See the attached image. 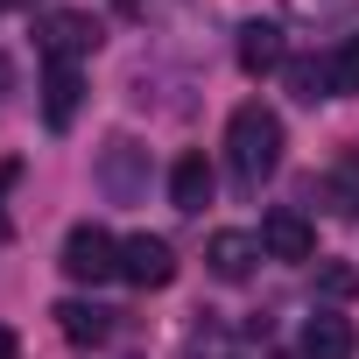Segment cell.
<instances>
[{"label":"cell","mask_w":359,"mask_h":359,"mask_svg":"<svg viewBox=\"0 0 359 359\" xmlns=\"http://www.w3.org/2000/svg\"><path fill=\"white\" fill-rule=\"evenodd\" d=\"M282 64H289L282 29H275V22H247V29H240V71H247V78H268V71H282Z\"/></svg>","instance_id":"obj_9"},{"label":"cell","mask_w":359,"mask_h":359,"mask_svg":"<svg viewBox=\"0 0 359 359\" xmlns=\"http://www.w3.org/2000/svg\"><path fill=\"white\" fill-rule=\"evenodd\" d=\"M134 155H141L134 141H106V155H99V184H106V191H113L120 205H127V198H141V176H134Z\"/></svg>","instance_id":"obj_13"},{"label":"cell","mask_w":359,"mask_h":359,"mask_svg":"<svg viewBox=\"0 0 359 359\" xmlns=\"http://www.w3.org/2000/svg\"><path fill=\"white\" fill-rule=\"evenodd\" d=\"M8 85H15V71H8V57H0V99H8Z\"/></svg>","instance_id":"obj_19"},{"label":"cell","mask_w":359,"mask_h":359,"mask_svg":"<svg viewBox=\"0 0 359 359\" xmlns=\"http://www.w3.org/2000/svg\"><path fill=\"white\" fill-rule=\"evenodd\" d=\"M261 254L268 261H317V233L303 212H268L261 219Z\"/></svg>","instance_id":"obj_5"},{"label":"cell","mask_w":359,"mask_h":359,"mask_svg":"<svg viewBox=\"0 0 359 359\" xmlns=\"http://www.w3.org/2000/svg\"><path fill=\"white\" fill-rule=\"evenodd\" d=\"M64 275L71 282H113L120 275V240L106 226H71L64 233Z\"/></svg>","instance_id":"obj_2"},{"label":"cell","mask_w":359,"mask_h":359,"mask_svg":"<svg viewBox=\"0 0 359 359\" xmlns=\"http://www.w3.org/2000/svg\"><path fill=\"white\" fill-rule=\"evenodd\" d=\"M36 43H43V57H50V64H78L85 50H99V22H92V15H78V8H57V15H43V22H36Z\"/></svg>","instance_id":"obj_3"},{"label":"cell","mask_w":359,"mask_h":359,"mask_svg":"<svg viewBox=\"0 0 359 359\" xmlns=\"http://www.w3.org/2000/svg\"><path fill=\"white\" fill-rule=\"evenodd\" d=\"M282 78H289V92H296L303 106L331 99V71H324V64H282Z\"/></svg>","instance_id":"obj_15"},{"label":"cell","mask_w":359,"mask_h":359,"mask_svg":"<svg viewBox=\"0 0 359 359\" xmlns=\"http://www.w3.org/2000/svg\"><path fill=\"white\" fill-rule=\"evenodd\" d=\"M324 71H331V99H359V36H345L324 57Z\"/></svg>","instance_id":"obj_14"},{"label":"cell","mask_w":359,"mask_h":359,"mask_svg":"<svg viewBox=\"0 0 359 359\" xmlns=\"http://www.w3.org/2000/svg\"><path fill=\"white\" fill-rule=\"evenodd\" d=\"M0 359H22V338H15L8 324H0Z\"/></svg>","instance_id":"obj_18"},{"label":"cell","mask_w":359,"mask_h":359,"mask_svg":"<svg viewBox=\"0 0 359 359\" xmlns=\"http://www.w3.org/2000/svg\"><path fill=\"white\" fill-rule=\"evenodd\" d=\"M226 162H233V176L247 191H261L268 176L282 169V113L261 106V99L233 106V120H226Z\"/></svg>","instance_id":"obj_1"},{"label":"cell","mask_w":359,"mask_h":359,"mask_svg":"<svg viewBox=\"0 0 359 359\" xmlns=\"http://www.w3.org/2000/svg\"><path fill=\"white\" fill-rule=\"evenodd\" d=\"M22 8H36V0H22Z\"/></svg>","instance_id":"obj_20"},{"label":"cell","mask_w":359,"mask_h":359,"mask_svg":"<svg viewBox=\"0 0 359 359\" xmlns=\"http://www.w3.org/2000/svg\"><path fill=\"white\" fill-rule=\"evenodd\" d=\"M345 8H352V0H289V15H303V22H331Z\"/></svg>","instance_id":"obj_17"},{"label":"cell","mask_w":359,"mask_h":359,"mask_svg":"<svg viewBox=\"0 0 359 359\" xmlns=\"http://www.w3.org/2000/svg\"><path fill=\"white\" fill-rule=\"evenodd\" d=\"M359 352V331H352V317H338V310H317L310 324H303V359H352Z\"/></svg>","instance_id":"obj_8"},{"label":"cell","mask_w":359,"mask_h":359,"mask_svg":"<svg viewBox=\"0 0 359 359\" xmlns=\"http://www.w3.org/2000/svg\"><path fill=\"white\" fill-rule=\"evenodd\" d=\"M317 296L352 303V296H359V268H352V261H317Z\"/></svg>","instance_id":"obj_16"},{"label":"cell","mask_w":359,"mask_h":359,"mask_svg":"<svg viewBox=\"0 0 359 359\" xmlns=\"http://www.w3.org/2000/svg\"><path fill=\"white\" fill-rule=\"evenodd\" d=\"M254 261H261V233L226 226V233H212V240H205V268H212L219 282H247V275H254Z\"/></svg>","instance_id":"obj_6"},{"label":"cell","mask_w":359,"mask_h":359,"mask_svg":"<svg viewBox=\"0 0 359 359\" xmlns=\"http://www.w3.org/2000/svg\"><path fill=\"white\" fill-rule=\"evenodd\" d=\"M324 205L338 219H359V148H338V162L324 169Z\"/></svg>","instance_id":"obj_12"},{"label":"cell","mask_w":359,"mask_h":359,"mask_svg":"<svg viewBox=\"0 0 359 359\" xmlns=\"http://www.w3.org/2000/svg\"><path fill=\"white\" fill-rule=\"evenodd\" d=\"M0 8H8V0H0Z\"/></svg>","instance_id":"obj_21"},{"label":"cell","mask_w":359,"mask_h":359,"mask_svg":"<svg viewBox=\"0 0 359 359\" xmlns=\"http://www.w3.org/2000/svg\"><path fill=\"white\" fill-rule=\"evenodd\" d=\"M169 205H176V212H205V205H212V162H205V155H176V169H169Z\"/></svg>","instance_id":"obj_10"},{"label":"cell","mask_w":359,"mask_h":359,"mask_svg":"<svg viewBox=\"0 0 359 359\" xmlns=\"http://www.w3.org/2000/svg\"><path fill=\"white\" fill-rule=\"evenodd\" d=\"M57 331L71 338V345H106L113 338V310H99V303H57Z\"/></svg>","instance_id":"obj_11"},{"label":"cell","mask_w":359,"mask_h":359,"mask_svg":"<svg viewBox=\"0 0 359 359\" xmlns=\"http://www.w3.org/2000/svg\"><path fill=\"white\" fill-rule=\"evenodd\" d=\"M120 282H134V289H169V282H176V247L155 240V233L120 240Z\"/></svg>","instance_id":"obj_4"},{"label":"cell","mask_w":359,"mask_h":359,"mask_svg":"<svg viewBox=\"0 0 359 359\" xmlns=\"http://www.w3.org/2000/svg\"><path fill=\"white\" fill-rule=\"evenodd\" d=\"M78 106H85L78 64H50V71H43V120H50V134H64V127L78 120Z\"/></svg>","instance_id":"obj_7"}]
</instances>
